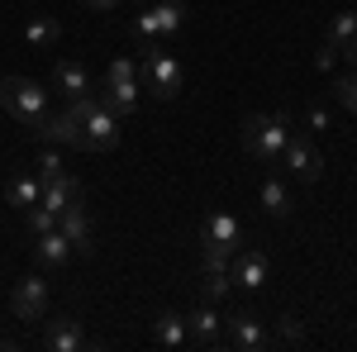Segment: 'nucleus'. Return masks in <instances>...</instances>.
Masks as SVG:
<instances>
[{
  "mask_svg": "<svg viewBox=\"0 0 357 352\" xmlns=\"http://www.w3.org/2000/svg\"><path fill=\"white\" fill-rule=\"evenodd\" d=\"M53 176H62V158H57L53 148H43V153H38V186L53 181Z\"/></svg>",
  "mask_w": 357,
  "mask_h": 352,
  "instance_id": "nucleus-29",
  "label": "nucleus"
},
{
  "mask_svg": "<svg viewBox=\"0 0 357 352\" xmlns=\"http://www.w3.org/2000/svg\"><path fill=\"white\" fill-rule=\"evenodd\" d=\"M276 162L286 167L296 181H305V186L324 176V158H319L314 138H310V134H296V129H291V138H286V148H281V158H276Z\"/></svg>",
  "mask_w": 357,
  "mask_h": 352,
  "instance_id": "nucleus-5",
  "label": "nucleus"
},
{
  "mask_svg": "<svg viewBox=\"0 0 357 352\" xmlns=\"http://www.w3.org/2000/svg\"><path fill=\"white\" fill-rule=\"evenodd\" d=\"M181 20H186V0H158L134 20V29L143 43H162V38H172L181 29Z\"/></svg>",
  "mask_w": 357,
  "mask_h": 352,
  "instance_id": "nucleus-6",
  "label": "nucleus"
},
{
  "mask_svg": "<svg viewBox=\"0 0 357 352\" xmlns=\"http://www.w3.org/2000/svg\"><path fill=\"white\" fill-rule=\"evenodd\" d=\"M53 86L67 95V100H77V95H86L91 91V77H86L82 62H72V57H57L53 62Z\"/></svg>",
  "mask_w": 357,
  "mask_h": 352,
  "instance_id": "nucleus-16",
  "label": "nucleus"
},
{
  "mask_svg": "<svg viewBox=\"0 0 357 352\" xmlns=\"http://www.w3.org/2000/svg\"><path fill=\"white\" fill-rule=\"evenodd\" d=\"M186 343H195V348H224V314L210 300L191 309V319H186Z\"/></svg>",
  "mask_w": 357,
  "mask_h": 352,
  "instance_id": "nucleus-9",
  "label": "nucleus"
},
{
  "mask_svg": "<svg viewBox=\"0 0 357 352\" xmlns=\"http://www.w3.org/2000/svg\"><path fill=\"white\" fill-rule=\"evenodd\" d=\"M86 5H91L96 15H110V10H119V5H124V0H86Z\"/></svg>",
  "mask_w": 357,
  "mask_h": 352,
  "instance_id": "nucleus-33",
  "label": "nucleus"
},
{
  "mask_svg": "<svg viewBox=\"0 0 357 352\" xmlns=\"http://www.w3.org/2000/svg\"><path fill=\"white\" fill-rule=\"evenodd\" d=\"M181 82H186V67H181V57L172 53V48H148L143 62H138V86L143 91H153L158 100H176L181 95Z\"/></svg>",
  "mask_w": 357,
  "mask_h": 352,
  "instance_id": "nucleus-3",
  "label": "nucleus"
},
{
  "mask_svg": "<svg viewBox=\"0 0 357 352\" xmlns=\"http://www.w3.org/2000/svg\"><path fill=\"white\" fill-rule=\"evenodd\" d=\"M329 129V109H310V134H324Z\"/></svg>",
  "mask_w": 357,
  "mask_h": 352,
  "instance_id": "nucleus-32",
  "label": "nucleus"
},
{
  "mask_svg": "<svg viewBox=\"0 0 357 352\" xmlns=\"http://www.w3.org/2000/svg\"><path fill=\"white\" fill-rule=\"evenodd\" d=\"M24 229L38 238V234H48V229H57V215L48 210V205H29L24 210Z\"/></svg>",
  "mask_w": 357,
  "mask_h": 352,
  "instance_id": "nucleus-27",
  "label": "nucleus"
},
{
  "mask_svg": "<svg viewBox=\"0 0 357 352\" xmlns=\"http://www.w3.org/2000/svg\"><path fill=\"white\" fill-rule=\"evenodd\" d=\"M276 333H281V343H305V328H301L296 314H281L276 319Z\"/></svg>",
  "mask_w": 357,
  "mask_h": 352,
  "instance_id": "nucleus-30",
  "label": "nucleus"
},
{
  "mask_svg": "<svg viewBox=\"0 0 357 352\" xmlns=\"http://www.w3.org/2000/svg\"><path fill=\"white\" fill-rule=\"evenodd\" d=\"M57 229H62V238L72 243V252H91V247H96V224L86 215V205H67V210L57 215Z\"/></svg>",
  "mask_w": 357,
  "mask_h": 352,
  "instance_id": "nucleus-11",
  "label": "nucleus"
},
{
  "mask_svg": "<svg viewBox=\"0 0 357 352\" xmlns=\"http://www.w3.org/2000/svg\"><path fill=\"white\" fill-rule=\"evenodd\" d=\"M67 257H72V243L62 238V229H48V234L33 238V262H38L43 271H62Z\"/></svg>",
  "mask_w": 357,
  "mask_h": 352,
  "instance_id": "nucleus-15",
  "label": "nucleus"
},
{
  "mask_svg": "<svg viewBox=\"0 0 357 352\" xmlns=\"http://www.w3.org/2000/svg\"><path fill=\"white\" fill-rule=\"evenodd\" d=\"M234 252H238V247H224V243H215V238H200V271H229Z\"/></svg>",
  "mask_w": 357,
  "mask_h": 352,
  "instance_id": "nucleus-24",
  "label": "nucleus"
},
{
  "mask_svg": "<svg viewBox=\"0 0 357 352\" xmlns=\"http://www.w3.org/2000/svg\"><path fill=\"white\" fill-rule=\"evenodd\" d=\"M33 134H38V143H62V148H86V134H82V124L72 119V109H62V114H43Z\"/></svg>",
  "mask_w": 357,
  "mask_h": 352,
  "instance_id": "nucleus-10",
  "label": "nucleus"
},
{
  "mask_svg": "<svg viewBox=\"0 0 357 352\" xmlns=\"http://www.w3.org/2000/svg\"><path fill=\"white\" fill-rule=\"evenodd\" d=\"M24 38L33 43V48H53L57 38H62V24H57L53 15H33L24 24Z\"/></svg>",
  "mask_w": 357,
  "mask_h": 352,
  "instance_id": "nucleus-22",
  "label": "nucleus"
},
{
  "mask_svg": "<svg viewBox=\"0 0 357 352\" xmlns=\"http://www.w3.org/2000/svg\"><path fill=\"white\" fill-rule=\"evenodd\" d=\"M43 348H48V352H77V348H86L82 319H72V314L48 319V328H43Z\"/></svg>",
  "mask_w": 357,
  "mask_h": 352,
  "instance_id": "nucleus-13",
  "label": "nucleus"
},
{
  "mask_svg": "<svg viewBox=\"0 0 357 352\" xmlns=\"http://www.w3.org/2000/svg\"><path fill=\"white\" fill-rule=\"evenodd\" d=\"M10 314L24 319V324H38V319L48 314V281H38V276L15 281V291H10Z\"/></svg>",
  "mask_w": 357,
  "mask_h": 352,
  "instance_id": "nucleus-8",
  "label": "nucleus"
},
{
  "mask_svg": "<svg viewBox=\"0 0 357 352\" xmlns=\"http://www.w3.org/2000/svg\"><path fill=\"white\" fill-rule=\"evenodd\" d=\"M333 62H338V48L324 38V43H319V53H314V67H319V72H333Z\"/></svg>",
  "mask_w": 357,
  "mask_h": 352,
  "instance_id": "nucleus-31",
  "label": "nucleus"
},
{
  "mask_svg": "<svg viewBox=\"0 0 357 352\" xmlns=\"http://www.w3.org/2000/svg\"><path fill=\"white\" fill-rule=\"evenodd\" d=\"M257 195H262V210L272 219H291V210H296V205H291V190L281 186V176H267V181L257 186Z\"/></svg>",
  "mask_w": 357,
  "mask_h": 352,
  "instance_id": "nucleus-18",
  "label": "nucleus"
},
{
  "mask_svg": "<svg viewBox=\"0 0 357 352\" xmlns=\"http://www.w3.org/2000/svg\"><path fill=\"white\" fill-rule=\"evenodd\" d=\"M234 291V276L229 271H200V300H210V305H224Z\"/></svg>",
  "mask_w": 357,
  "mask_h": 352,
  "instance_id": "nucleus-23",
  "label": "nucleus"
},
{
  "mask_svg": "<svg viewBox=\"0 0 357 352\" xmlns=\"http://www.w3.org/2000/svg\"><path fill=\"white\" fill-rule=\"evenodd\" d=\"M224 343H229V348H238V352L267 348V324H262V314H257V309H248V305L229 309V319H224Z\"/></svg>",
  "mask_w": 357,
  "mask_h": 352,
  "instance_id": "nucleus-7",
  "label": "nucleus"
},
{
  "mask_svg": "<svg viewBox=\"0 0 357 352\" xmlns=\"http://www.w3.org/2000/svg\"><path fill=\"white\" fill-rule=\"evenodd\" d=\"M82 200H86L82 181H77V176H67V171L53 176V181H43V195H38V205H48L53 215H62L67 205H82Z\"/></svg>",
  "mask_w": 357,
  "mask_h": 352,
  "instance_id": "nucleus-14",
  "label": "nucleus"
},
{
  "mask_svg": "<svg viewBox=\"0 0 357 352\" xmlns=\"http://www.w3.org/2000/svg\"><path fill=\"white\" fill-rule=\"evenodd\" d=\"M38 195H43V186H38V176H29V171H20V176L10 181V190H5V200H10L15 210H29V205H38Z\"/></svg>",
  "mask_w": 357,
  "mask_h": 352,
  "instance_id": "nucleus-21",
  "label": "nucleus"
},
{
  "mask_svg": "<svg viewBox=\"0 0 357 352\" xmlns=\"http://www.w3.org/2000/svg\"><path fill=\"white\" fill-rule=\"evenodd\" d=\"M138 91H143L138 82H114V86H105V105H110L114 119H129V114L138 109Z\"/></svg>",
  "mask_w": 357,
  "mask_h": 352,
  "instance_id": "nucleus-19",
  "label": "nucleus"
},
{
  "mask_svg": "<svg viewBox=\"0 0 357 352\" xmlns=\"http://www.w3.org/2000/svg\"><path fill=\"white\" fill-rule=\"evenodd\" d=\"M0 109L24 129H38V119L48 114V91L29 77H0Z\"/></svg>",
  "mask_w": 357,
  "mask_h": 352,
  "instance_id": "nucleus-4",
  "label": "nucleus"
},
{
  "mask_svg": "<svg viewBox=\"0 0 357 352\" xmlns=\"http://www.w3.org/2000/svg\"><path fill=\"white\" fill-rule=\"evenodd\" d=\"M353 38H357V15H353V10L333 15V20H329V43L338 48V53H343V48H348Z\"/></svg>",
  "mask_w": 357,
  "mask_h": 352,
  "instance_id": "nucleus-25",
  "label": "nucleus"
},
{
  "mask_svg": "<svg viewBox=\"0 0 357 352\" xmlns=\"http://www.w3.org/2000/svg\"><path fill=\"white\" fill-rule=\"evenodd\" d=\"M333 95H338V105L348 114H357V72H338L333 77Z\"/></svg>",
  "mask_w": 357,
  "mask_h": 352,
  "instance_id": "nucleus-26",
  "label": "nucleus"
},
{
  "mask_svg": "<svg viewBox=\"0 0 357 352\" xmlns=\"http://www.w3.org/2000/svg\"><path fill=\"white\" fill-rule=\"evenodd\" d=\"M205 238H215L224 247H243V224L234 215H210L205 219Z\"/></svg>",
  "mask_w": 357,
  "mask_h": 352,
  "instance_id": "nucleus-20",
  "label": "nucleus"
},
{
  "mask_svg": "<svg viewBox=\"0 0 357 352\" xmlns=\"http://www.w3.org/2000/svg\"><path fill=\"white\" fill-rule=\"evenodd\" d=\"M114 82H138V62H134V57H114V62H110L105 86H114Z\"/></svg>",
  "mask_w": 357,
  "mask_h": 352,
  "instance_id": "nucleus-28",
  "label": "nucleus"
},
{
  "mask_svg": "<svg viewBox=\"0 0 357 352\" xmlns=\"http://www.w3.org/2000/svg\"><path fill=\"white\" fill-rule=\"evenodd\" d=\"M343 57H348V67H353V72H357V38H353V43H348V48H343Z\"/></svg>",
  "mask_w": 357,
  "mask_h": 352,
  "instance_id": "nucleus-34",
  "label": "nucleus"
},
{
  "mask_svg": "<svg viewBox=\"0 0 357 352\" xmlns=\"http://www.w3.org/2000/svg\"><path fill=\"white\" fill-rule=\"evenodd\" d=\"M67 109H72V119L82 124L86 153H110V148H119V119L110 114L105 95L86 91V95H77V100H67Z\"/></svg>",
  "mask_w": 357,
  "mask_h": 352,
  "instance_id": "nucleus-1",
  "label": "nucleus"
},
{
  "mask_svg": "<svg viewBox=\"0 0 357 352\" xmlns=\"http://www.w3.org/2000/svg\"><path fill=\"white\" fill-rule=\"evenodd\" d=\"M291 138V114L276 109V114H248L243 119V153L262 167H276L281 148Z\"/></svg>",
  "mask_w": 357,
  "mask_h": 352,
  "instance_id": "nucleus-2",
  "label": "nucleus"
},
{
  "mask_svg": "<svg viewBox=\"0 0 357 352\" xmlns=\"http://www.w3.org/2000/svg\"><path fill=\"white\" fill-rule=\"evenodd\" d=\"M153 338H158V348H167V352L186 348V314H176V309H162V314L153 319Z\"/></svg>",
  "mask_w": 357,
  "mask_h": 352,
  "instance_id": "nucleus-17",
  "label": "nucleus"
},
{
  "mask_svg": "<svg viewBox=\"0 0 357 352\" xmlns=\"http://www.w3.org/2000/svg\"><path fill=\"white\" fill-rule=\"evenodd\" d=\"M229 276H234V286H243V291H257V286H267V252H257V247H248V252H234V262H229Z\"/></svg>",
  "mask_w": 357,
  "mask_h": 352,
  "instance_id": "nucleus-12",
  "label": "nucleus"
}]
</instances>
